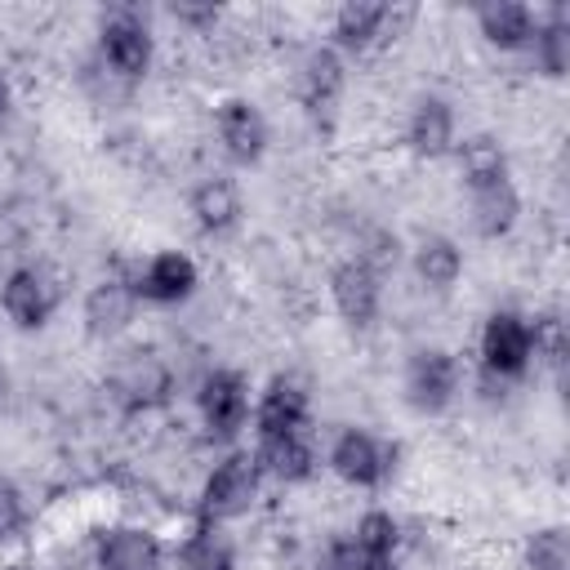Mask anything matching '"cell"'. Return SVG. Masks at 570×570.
<instances>
[{"label": "cell", "mask_w": 570, "mask_h": 570, "mask_svg": "<svg viewBox=\"0 0 570 570\" xmlns=\"http://www.w3.org/2000/svg\"><path fill=\"white\" fill-rule=\"evenodd\" d=\"M476 356L485 379L494 383H517L530 374L534 356H539V334H534V316L517 312V307H494L481 325L476 338Z\"/></svg>", "instance_id": "obj_1"}, {"label": "cell", "mask_w": 570, "mask_h": 570, "mask_svg": "<svg viewBox=\"0 0 570 570\" xmlns=\"http://www.w3.org/2000/svg\"><path fill=\"white\" fill-rule=\"evenodd\" d=\"M396 459H401V445L370 432V428H343L325 450V468L352 490L387 485L392 472H396Z\"/></svg>", "instance_id": "obj_2"}, {"label": "cell", "mask_w": 570, "mask_h": 570, "mask_svg": "<svg viewBox=\"0 0 570 570\" xmlns=\"http://www.w3.org/2000/svg\"><path fill=\"white\" fill-rule=\"evenodd\" d=\"M258 490H263V472L254 463V450H232L223 454L205 481H200V503H196V517L200 521H236L245 517L254 503H258Z\"/></svg>", "instance_id": "obj_3"}, {"label": "cell", "mask_w": 570, "mask_h": 570, "mask_svg": "<svg viewBox=\"0 0 570 570\" xmlns=\"http://www.w3.org/2000/svg\"><path fill=\"white\" fill-rule=\"evenodd\" d=\"M196 414H200V428L209 441H236L254 414L249 379L240 370H209L196 383Z\"/></svg>", "instance_id": "obj_4"}, {"label": "cell", "mask_w": 570, "mask_h": 570, "mask_svg": "<svg viewBox=\"0 0 570 570\" xmlns=\"http://www.w3.org/2000/svg\"><path fill=\"white\" fill-rule=\"evenodd\" d=\"M459 383H463V370H459V356L450 347L410 352V361H405V405L414 414H423V419L445 414L459 396Z\"/></svg>", "instance_id": "obj_5"}, {"label": "cell", "mask_w": 570, "mask_h": 570, "mask_svg": "<svg viewBox=\"0 0 570 570\" xmlns=\"http://www.w3.org/2000/svg\"><path fill=\"white\" fill-rule=\"evenodd\" d=\"M98 58L120 80H142L156 62V36L134 9H116L98 27Z\"/></svg>", "instance_id": "obj_6"}, {"label": "cell", "mask_w": 570, "mask_h": 570, "mask_svg": "<svg viewBox=\"0 0 570 570\" xmlns=\"http://www.w3.org/2000/svg\"><path fill=\"white\" fill-rule=\"evenodd\" d=\"M214 134H218L223 156L232 165H240V169L258 165L267 156V142H272V129H267L263 107L254 98H240V94H232V98H223L214 107Z\"/></svg>", "instance_id": "obj_7"}, {"label": "cell", "mask_w": 570, "mask_h": 570, "mask_svg": "<svg viewBox=\"0 0 570 570\" xmlns=\"http://www.w3.org/2000/svg\"><path fill=\"white\" fill-rule=\"evenodd\" d=\"M330 303L352 330H370L383 307V276L361 258H343L330 267Z\"/></svg>", "instance_id": "obj_8"}, {"label": "cell", "mask_w": 570, "mask_h": 570, "mask_svg": "<svg viewBox=\"0 0 570 570\" xmlns=\"http://www.w3.org/2000/svg\"><path fill=\"white\" fill-rule=\"evenodd\" d=\"M129 281H134L138 303H147V307H178V303H187L196 294L200 272H196V263L183 249H156L138 267V276H129Z\"/></svg>", "instance_id": "obj_9"}, {"label": "cell", "mask_w": 570, "mask_h": 570, "mask_svg": "<svg viewBox=\"0 0 570 570\" xmlns=\"http://www.w3.org/2000/svg\"><path fill=\"white\" fill-rule=\"evenodd\" d=\"M0 312L9 316L13 330H45L49 316L58 312V289L40 267H13L0 281Z\"/></svg>", "instance_id": "obj_10"}, {"label": "cell", "mask_w": 570, "mask_h": 570, "mask_svg": "<svg viewBox=\"0 0 570 570\" xmlns=\"http://www.w3.org/2000/svg\"><path fill=\"white\" fill-rule=\"evenodd\" d=\"M249 423H254V441H258V436L307 432V423H312V401H307V387H303V383H294V379H285V374H276V379H272V383L258 392Z\"/></svg>", "instance_id": "obj_11"}, {"label": "cell", "mask_w": 570, "mask_h": 570, "mask_svg": "<svg viewBox=\"0 0 570 570\" xmlns=\"http://www.w3.org/2000/svg\"><path fill=\"white\" fill-rule=\"evenodd\" d=\"M396 31V13L392 4H374V0H352L334 9L330 22V49L334 53H370L374 45H383Z\"/></svg>", "instance_id": "obj_12"}, {"label": "cell", "mask_w": 570, "mask_h": 570, "mask_svg": "<svg viewBox=\"0 0 570 570\" xmlns=\"http://www.w3.org/2000/svg\"><path fill=\"white\" fill-rule=\"evenodd\" d=\"M343 85H347V62L343 53H334L330 45H316L307 49L303 67H298V98H303V111L312 120H330L343 102Z\"/></svg>", "instance_id": "obj_13"}, {"label": "cell", "mask_w": 570, "mask_h": 570, "mask_svg": "<svg viewBox=\"0 0 570 570\" xmlns=\"http://www.w3.org/2000/svg\"><path fill=\"white\" fill-rule=\"evenodd\" d=\"M454 142H459V120H454L450 98H441V94L414 98V107L405 116V147L419 160H441L454 151Z\"/></svg>", "instance_id": "obj_14"}, {"label": "cell", "mask_w": 570, "mask_h": 570, "mask_svg": "<svg viewBox=\"0 0 570 570\" xmlns=\"http://www.w3.org/2000/svg\"><path fill=\"white\" fill-rule=\"evenodd\" d=\"M94 570H165V543L151 525H111L98 534Z\"/></svg>", "instance_id": "obj_15"}, {"label": "cell", "mask_w": 570, "mask_h": 570, "mask_svg": "<svg viewBox=\"0 0 570 570\" xmlns=\"http://www.w3.org/2000/svg\"><path fill=\"white\" fill-rule=\"evenodd\" d=\"M254 463L263 472V481H281V485H303L316 476L321 454L312 445L307 432H285V436H258L254 441Z\"/></svg>", "instance_id": "obj_16"}, {"label": "cell", "mask_w": 570, "mask_h": 570, "mask_svg": "<svg viewBox=\"0 0 570 570\" xmlns=\"http://www.w3.org/2000/svg\"><path fill=\"white\" fill-rule=\"evenodd\" d=\"M138 307L142 303L134 294V281H125V276L98 281L85 294V330H89V338H116V334H125L134 325Z\"/></svg>", "instance_id": "obj_17"}, {"label": "cell", "mask_w": 570, "mask_h": 570, "mask_svg": "<svg viewBox=\"0 0 570 570\" xmlns=\"http://www.w3.org/2000/svg\"><path fill=\"white\" fill-rule=\"evenodd\" d=\"M472 18H476L481 40L499 53H525L534 40V27H539V9H530L521 0H490Z\"/></svg>", "instance_id": "obj_18"}, {"label": "cell", "mask_w": 570, "mask_h": 570, "mask_svg": "<svg viewBox=\"0 0 570 570\" xmlns=\"http://www.w3.org/2000/svg\"><path fill=\"white\" fill-rule=\"evenodd\" d=\"M111 387H116V401L138 414V410H151V405H160L169 396V370H165V361L156 352H129L116 365Z\"/></svg>", "instance_id": "obj_19"}, {"label": "cell", "mask_w": 570, "mask_h": 570, "mask_svg": "<svg viewBox=\"0 0 570 570\" xmlns=\"http://www.w3.org/2000/svg\"><path fill=\"white\" fill-rule=\"evenodd\" d=\"M187 209H191V218H196V227H200L205 236H227V232L240 223L245 200H240V187H236L232 178L209 174V178H200V183L191 187Z\"/></svg>", "instance_id": "obj_20"}, {"label": "cell", "mask_w": 570, "mask_h": 570, "mask_svg": "<svg viewBox=\"0 0 570 570\" xmlns=\"http://www.w3.org/2000/svg\"><path fill=\"white\" fill-rule=\"evenodd\" d=\"M468 214H472V232L481 240H503L517 223H521V191L512 178L490 183V187H472L468 191Z\"/></svg>", "instance_id": "obj_21"}, {"label": "cell", "mask_w": 570, "mask_h": 570, "mask_svg": "<svg viewBox=\"0 0 570 570\" xmlns=\"http://www.w3.org/2000/svg\"><path fill=\"white\" fill-rule=\"evenodd\" d=\"M410 267H414V276H419L423 289L450 294V289L459 285V276H463V249H459L454 236L432 232V236H423V240L410 249Z\"/></svg>", "instance_id": "obj_22"}, {"label": "cell", "mask_w": 570, "mask_h": 570, "mask_svg": "<svg viewBox=\"0 0 570 570\" xmlns=\"http://www.w3.org/2000/svg\"><path fill=\"white\" fill-rule=\"evenodd\" d=\"M174 566L178 570H236V543L227 539L218 521L196 517V525L174 548Z\"/></svg>", "instance_id": "obj_23"}, {"label": "cell", "mask_w": 570, "mask_h": 570, "mask_svg": "<svg viewBox=\"0 0 570 570\" xmlns=\"http://www.w3.org/2000/svg\"><path fill=\"white\" fill-rule=\"evenodd\" d=\"M454 156H459V174H463V187H490V183H503L512 178L508 169V151L494 134H472L463 142H454Z\"/></svg>", "instance_id": "obj_24"}, {"label": "cell", "mask_w": 570, "mask_h": 570, "mask_svg": "<svg viewBox=\"0 0 570 570\" xmlns=\"http://www.w3.org/2000/svg\"><path fill=\"white\" fill-rule=\"evenodd\" d=\"M525 53L534 58V71L561 80L570 67V13L566 9H539V27H534V40Z\"/></svg>", "instance_id": "obj_25"}, {"label": "cell", "mask_w": 570, "mask_h": 570, "mask_svg": "<svg viewBox=\"0 0 570 570\" xmlns=\"http://www.w3.org/2000/svg\"><path fill=\"white\" fill-rule=\"evenodd\" d=\"M347 543H352L361 557H370V561H392L396 548H401V521H396L387 508H370V512L356 517Z\"/></svg>", "instance_id": "obj_26"}, {"label": "cell", "mask_w": 570, "mask_h": 570, "mask_svg": "<svg viewBox=\"0 0 570 570\" xmlns=\"http://www.w3.org/2000/svg\"><path fill=\"white\" fill-rule=\"evenodd\" d=\"M525 570H570V534L566 525H543L525 539Z\"/></svg>", "instance_id": "obj_27"}, {"label": "cell", "mask_w": 570, "mask_h": 570, "mask_svg": "<svg viewBox=\"0 0 570 570\" xmlns=\"http://www.w3.org/2000/svg\"><path fill=\"white\" fill-rule=\"evenodd\" d=\"M22 530H27V499H22L18 481L0 472V543L18 539Z\"/></svg>", "instance_id": "obj_28"}, {"label": "cell", "mask_w": 570, "mask_h": 570, "mask_svg": "<svg viewBox=\"0 0 570 570\" xmlns=\"http://www.w3.org/2000/svg\"><path fill=\"white\" fill-rule=\"evenodd\" d=\"M169 18H174V22H183V27L205 31V27H214V22L223 18V9H214V4H174V9H169Z\"/></svg>", "instance_id": "obj_29"}, {"label": "cell", "mask_w": 570, "mask_h": 570, "mask_svg": "<svg viewBox=\"0 0 570 570\" xmlns=\"http://www.w3.org/2000/svg\"><path fill=\"white\" fill-rule=\"evenodd\" d=\"M13 116V80H9V71L0 67V125Z\"/></svg>", "instance_id": "obj_30"}, {"label": "cell", "mask_w": 570, "mask_h": 570, "mask_svg": "<svg viewBox=\"0 0 570 570\" xmlns=\"http://www.w3.org/2000/svg\"><path fill=\"white\" fill-rule=\"evenodd\" d=\"M356 570H401V561H396V557H392V561H370V557L356 552Z\"/></svg>", "instance_id": "obj_31"}]
</instances>
